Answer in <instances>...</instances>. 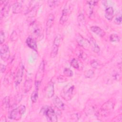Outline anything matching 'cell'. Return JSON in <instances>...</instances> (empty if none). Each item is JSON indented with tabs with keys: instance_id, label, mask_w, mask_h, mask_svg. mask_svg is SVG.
Instances as JSON below:
<instances>
[{
	"instance_id": "obj_1",
	"label": "cell",
	"mask_w": 122,
	"mask_h": 122,
	"mask_svg": "<svg viewBox=\"0 0 122 122\" xmlns=\"http://www.w3.org/2000/svg\"><path fill=\"white\" fill-rule=\"evenodd\" d=\"M76 93L75 87L73 85L69 84L65 86L62 90L61 95V97L67 101L71 100Z\"/></svg>"
},
{
	"instance_id": "obj_2",
	"label": "cell",
	"mask_w": 122,
	"mask_h": 122,
	"mask_svg": "<svg viewBox=\"0 0 122 122\" xmlns=\"http://www.w3.org/2000/svg\"><path fill=\"white\" fill-rule=\"evenodd\" d=\"M30 32L32 37L35 40L41 38L43 35V30L41 24L38 21H34L31 23L30 26Z\"/></svg>"
},
{
	"instance_id": "obj_3",
	"label": "cell",
	"mask_w": 122,
	"mask_h": 122,
	"mask_svg": "<svg viewBox=\"0 0 122 122\" xmlns=\"http://www.w3.org/2000/svg\"><path fill=\"white\" fill-rule=\"evenodd\" d=\"M41 112L45 115L47 120L51 122H56L58 121L57 116L54 110L50 106H45L41 108Z\"/></svg>"
},
{
	"instance_id": "obj_4",
	"label": "cell",
	"mask_w": 122,
	"mask_h": 122,
	"mask_svg": "<svg viewBox=\"0 0 122 122\" xmlns=\"http://www.w3.org/2000/svg\"><path fill=\"white\" fill-rule=\"evenodd\" d=\"M44 70H45V62L44 61H42L41 62L40 66L37 71L36 75H35V88L39 89L42 79L44 74Z\"/></svg>"
},
{
	"instance_id": "obj_5",
	"label": "cell",
	"mask_w": 122,
	"mask_h": 122,
	"mask_svg": "<svg viewBox=\"0 0 122 122\" xmlns=\"http://www.w3.org/2000/svg\"><path fill=\"white\" fill-rule=\"evenodd\" d=\"M25 110L26 108L24 105H20L18 108L12 110L9 115V118L15 120H19L25 112Z\"/></svg>"
},
{
	"instance_id": "obj_6",
	"label": "cell",
	"mask_w": 122,
	"mask_h": 122,
	"mask_svg": "<svg viewBox=\"0 0 122 122\" xmlns=\"http://www.w3.org/2000/svg\"><path fill=\"white\" fill-rule=\"evenodd\" d=\"M114 104L111 101L105 102L101 106L100 109V113L102 116H106L109 114L113 109Z\"/></svg>"
},
{
	"instance_id": "obj_7",
	"label": "cell",
	"mask_w": 122,
	"mask_h": 122,
	"mask_svg": "<svg viewBox=\"0 0 122 122\" xmlns=\"http://www.w3.org/2000/svg\"><path fill=\"white\" fill-rule=\"evenodd\" d=\"M71 12V10L70 4L67 3L64 6L62 11V15L60 20V24H63L68 20Z\"/></svg>"
},
{
	"instance_id": "obj_8",
	"label": "cell",
	"mask_w": 122,
	"mask_h": 122,
	"mask_svg": "<svg viewBox=\"0 0 122 122\" xmlns=\"http://www.w3.org/2000/svg\"><path fill=\"white\" fill-rule=\"evenodd\" d=\"M61 37L60 35H57L53 41V45L51 52V58H55L58 52V50H59V47L61 43Z\"/></svg>"
},
{
	"instance_id": "obj_9",
	"label": "cell",
	"mask_w": 122,
	"mask_h": 122,
	"mask_svg": "<svg viewBox=\"0 0 122 122\" xmlns=\"http://www.w3.org/2000/svg\"><path fill=\"white\" fill-rule=\"evenodd\" d=\"M24 71V66L22 63H20L19 66L17 74L15 79V83L16 86L19 85L22 81Z\"/></svg>"
},
{
	"instance_id": "obj_10",
	"label": "cell",
	"mask_w": 122,
	"mask_h": 122,
	"mask_svg": "<svg viewBox=\"0 0 122 122\" xmlns=\"http://www.w3.org/2000/svg\"><path fill=\"white\" fill-rule=\"evenodd\" d=\"M0 57L2 60L4 61L8 60L10 56V52L8 46L6 44L1 45L0 51Z\"/></svg>"
},
{
	"instance_id": "obj_11",
	"label": "cell",
	"mask_w": 122,
	"mask_h": 122,
	"mask_svg": "<svg viewBox=\"0 0 122 122\" xmlns=\"http://www.w3.org/2000/svg\"><path fill=\"white\" fill-rule=\"evenodd\" d=\"M76 41L78 44L85 49H88L90 47V43L89 41L83 38L81 35H77L76 38Z\"/></svg>"
},
{
	"instance_id": "obj_12",
	"label": "cell",
	"mask_w": 122,
	"mask_h": 122,
	"mask_svg": "<svg viewBox=\"0 0 122 122\" xmlns=\"http://www.w3.org/2000/svg\"><path fill=\"white\" fill-rule=\"evenodd\" d=\"M45 95L48 98L52 97L54 93V83L52 81H50L46 86L45 88Z\"/></svg>"
},
{
	"instance_id": "obj_13",
	"label": "cell",
	"mask_w": 122,
	"mask_h": 122,
	"mask_svg": "<svg viewBox=\"0 0 122 122\" xmlns=\"http://www.w3.org/2000/svg\"><path fill=\"white\" fill-rule=\"evenodd\" d=\"M26 43L29 48L35 51H37V45L36 40L32 37H28L26 39Z\"/></svg>"
},
{
	"instance_id": "obj_14",
	"label": "cell",
	"mask_w": 122,
	"mask_h": 122,
	"mask_svg": "<svg viewBox=\"0 0 122 122\" xmlns=\"http://www.w3.org/2000/svg\"><path fill=\"white\" fill-rule=\"evenodd\" d=\"M53 102L54 106L59 110H64L65 109V106L61 100L57 96L54 98L53 100Z\"/></svg>"
},
{
	"instance_id": "obj_15",
	"label": "cell",
	"mask_w": 122,
	"mask_h": 122,
	"mask_svg": "<svg viewBox=\"0 0 122 122\" xmlns=\"http://www.w3.org/2000/svg\"><path fill=\"white\" fill-rule=\"evenodd\" d=\"M10 4H9V1H6L0 11L1 19H2L3 17H4L6 15H7L10 10Z\"/></svg>"
},
{
	"instance_id": "obj_16",
	"label": "cell",
	"mask_w": 122,
	"mask_h": 122,
	"mask_svg": "<svg viewBox=\"0 0 122 122\" xmlns=\"http://www.w3.org/2000/svg\"><path fill=\"white\" fill-rule=\"evenodd\" d=\"M54 22V16L53 14L51 13L50 14L47 19L46 20V29L47 31L50 30L51 27H52Z\"/></svg>"
},
{
	"instance_id": "obj_17",
	"label": "cell",
	"mask_w": 122,
	"mask_h": 122,
	"mask_svg": "<svg viewBox=\"0 0 122 122\" xmlns=\"http://www.w3.org/2000/svg\"><path fill=\"white\" fill-rule=\"evenodd\" d=\"M114 17V10L112 7L107 8L105 11V17L108 20H112Z\"/></svg>"
},
{
	"instance_id": "obj_18",
	"label": "cell",
	"mask_w": 122,
	"mask_h": 122,
	"mask_svg": "<svg viewBox=\"0 0 122 122\" xmlns=\"http://www.w3.org/2000/svg\"><path fill=\"white\" fill-rule=\"evenodd\" d=\"M21 1H16L12 6V12L13 13L17 14L20 13L22 10V5Z\"/></svg>"
},
{
	"instance_id": "obj_19",
	"label": "cell",
	"mask_w": 122,
	"mask_h": 122,
	"mask_svg": "<svg viewBox=\"0 0 122 122\" xmlns=\"http://www.w3.org/2000/svg\"><path fill=\"white\" fill-rule=\"evenodd\" d=\"M91 30L93 32L100 37H103L105 35V32L99 27L93 26L91 27Z\"/></svg>"
},
{
	"instance_id": "obj_20",
	"label": "cell",
	"mask_w": 122,
	"mask_h": 122,
	"mask_svg": "<svg viewBox=\"0 0 122 122\" xmlns=\"http://www.w3.org/2000/svg\"><path fill=\"white\" fill-rule=\"evenodd\" d=\"M89 42L90 43V46L92 47V50L94 52L98 53L100 51V47L96 42V41H95V40L92 38H91Z\"/></svg>"
},
{
	"instance_id": "obj_21",
	"label": "cell",
	"mask_w": 122,
	"mask_h": 122,
	"mask_svg": "<svg viewBox=\"0 0 122 122\" xmlns=\"http://www.w3.org/2000/svg\"><path fill=\"white\" fill-rule=\"evenodd\" d=\"M32 86V81L31 79L26 80L24 83L23 90L25 93H27L30 91Z\"/></svg>"
},
{
	"instance_id": "obj_22",
	"label": "cell",
	"mask_w": 122,
	"mask_h": 122,
	"mask_svg": "<svg viewBox=\"0 0 122 122\" xmlns=\"http://www.w3.org/2000/svg\"><path fill=\"white\" fill-rule=\"evenodd\" d=\"M78 22L80 26H84L85 24V17L82 13H80L78 16Z\"/></svg>"
},
{
	"instance_id": "obj_23",
	"label": "cell",
	"mask_w": 122,
	"mask_h": 122,
	"mask_svg": "<svg viewBox=\"0 0 122 122\" xmlns=\"http://www.w3.org/2000/svg\"><path fill=\"white\" fill-rule=\"evenodd\" d=\"M38 90L39 89L36 88L35 90L32 92L31 95V100L33 103H35L37 102L38 98Z\"/></svg>"
},
{
	"instance_id": "obj_24",
	"label": "cell",
	"mask_w": 122,
	"mask_h": 122,
	"mask_svg": "<svg viewBox=\"0 0 122 122\" xmlns=\"http://www.w3.org/2000/svg\"><path fill=\"white\" fill-rule=\"evenodd\" d=\"M2 107L4 108H8L10 106V98L9 96L5 97L2 101Z\"/></svg>"
},
{
	"instance_id": "obj_25",
	"label": "cell",
	"mask_w": 122,
	"mask_h": 122,
	"mask_svg": "<svg viewBox=\"0 0 122 122\" xmlns=\"http://www.w3.org/2000/svg\"><path fill=\"white\" fill-rule=\"evenodd\" d=\"M110 40L112 42H119L120 41V37L116 34H112L110 36Z\"/></svg>"
},
{
	"instance_id": "obj_26",
	"label": "cell",
	"mask_w": 122,
	"mask_h": 122,
	"mask_svg": "<svg viewBox=\"0 0 122 122\" xmlns=\"http://www.w3.org/2000/svg\"><path fill=\"white\" fill-rule=\"evenodd\" d=\"M63 73L67 77H71L73 75V71L70 69L66 68L63 70Z\"/></svg>"
},
{
	"instance_id": "obj_27",
	"label": "cell",
	"mask_w": 122,
	"mask_h": 122,
	"mask_svg": "<svg viewBox=\"0 0 122 122\" xmlns=\"http://www.w3.org/2000/svg\"><path fill=\"white\" fill-rule=\"evenodd\" d=\"M60 1L59 0H49L48 1V3L50 7L53 8L56 6H58L60 4Z\"/></svg>"
},
{
	"instance_id": "obj_28",
	"label": "cell",
	"mask_w": 122,
	"mask_h": 122,
	"mask_svg": "<svg viewBox=\"0 0 122 122\" xmlns=\"http://www.w3.org/2000/svg\"><path fill=\"white\" fill-rule=\"evenodd\" d=\"M71 65L72 67H73L75 69H78L79 68V65L78 61L75 58L71 60Z\"/></svg>"
},
{
	"instance_id": "obj_29",
	"label": "cell",
	"mask_w": 122,
	"mask_h": 122,
	"mask_svg": "<svg viewBox=\"0 0 122 122\" xmlns=\"http://www.w3.org/2000/svg\"><path fill=\"white\" fill-rule=\"evenodd\" d=\"M94 75V71L92 70H89L85 73V76L86 78H92Z\"/></svg>"
},
{
	"instance_id": "obj_30",
	"label": "cell",
	"mask_w": 122,
	"mask_h": 122,
	"mask_svg": "<svg viewBox=\"0 0 122 122\" xmlns=\"http://www.w3.org/2000/svg\"><path fill=\"white\" fill-rule=\"evenodd\" d=\"M5 40V34L4 32L3 31V30H1L0 31V44L2 45Z\"/></svg>"
},
{
	"instance_id": "obj_31",
	"label": "cell",
	"mask_w": 122,
	"mask_h": 122,
	"mask_svg": "<svg viewBox=\"0 0 122 122\" xmlns=\"http://www.w3.org/2000/svg\"><path fill=\"white\" fill-rule=\"evenodd\" d=\"M114 22L117 24H121V23H122V16H121V15L117 16L115 18Z\"/></svg>"
},
{
	"instance_id": "obj_32",
	"label": "cell",
	"mask_w": 122,
	"mask_h": 122,
	"mask_svg": "<svg viewBox=\"0 0 122 122\" xmlns=\"http://www.w3.org/2000/svg\"><path fill=\"white\" fill-rule=\"evenodd\" d=\"M17 39V35L15 31H13L12 33V34L11 35L10 37V40L12 41H14Z\"/></svg>"
},
{
	"instance_id": "obj_33",
	"label": "cell",
	"mask_w": 122,
	"mask_h": 122,
	"mask_svg": "<svg viewBox=\"0 0 122 122\" xmlns=\"http://www.w3.org/2000/svg\"><path fill=\"white\" fill-rule=\"evenodd\" d=\"M91 66H92V68L96 69V68L98 67V65H99V63H98V62L96 61H95V60H92V61H91Z\"/></svg>"
},
{
	"instance_id": "obj_34",
	"label": "cell",
	"mask_w": 122,
	"mask_h": 122,
	"mask_svg": "<svg viewBox=\"0 0 122 122\" xmlns=\"http://www.w3.org/2000/svg\"><path fill=\"white\" fill-rule=\"evenodd\" d=\"M58 81L59 82H64L65 81H66V79H65V78L62 76H60L59 78V80Z\"/></svg>"
},
{
	"instance_id": "obj_35",
	"label": "cell",
	"mask_w": 122,
	"mask_h": 122,
	"mask_svg": "<svg viewBox=\"0 0 122 122\" xmlns=\"http://www.w3.org/2000/svg\"><path fill=\"white\" fill-rule=\"evenodd\" d=\"M6 70V66L4 65L1 64L0 65V71L2 73H3Z\"/></svg>"
},
{
	"instance_id": "obj_36",
	"label": "cell",
	"mask_w": 122,
	"mask_h": 122,
	"mask_svg": "<svg viewBox=\"0 0 122 122\" xmlns=\"http://www.w3.org/2000/svg\"><path fill=\"white\" fill-rule=\"evenodd\" d=\"M6 118L5 117H4V119L0 118V122H6Z\"/></svg>"
}]
</instances>
